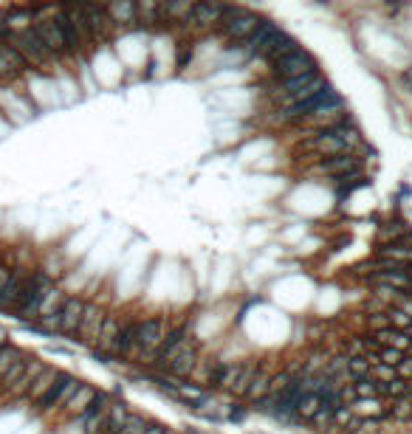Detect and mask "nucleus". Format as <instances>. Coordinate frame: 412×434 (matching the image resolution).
Segmentation results:
<instances>
[{"label":"nucleus","mask_w":412,"mask_h":434,"mask_svg":"<svg viewBox=\"0 0 412 434\" xmlns=\"http://www.w3.org/2000/svg\"><path fill=\"white\" fill-rule=\"evenodd\" d=\"M170 316H144L139 319V327H136V344H133V353H130V361L133 364H141V367H153L155 364V356L161 350L164 338L170 333Z\"/></svg>","instance_id":"f257e3e1"},{"label":"nucleus","mask_w":412,"mask_h":434,"mask_svg":"<svg viewBox=\"0 0 412 434\" xmlns=\"http://www.w3.org/2000/svg\"><path fill=\"white\" fill-rule=\"evenodd\" d=\"M54 288V279L46 274V271H28L26 274V282H23V290H20V302H17V319L23 322H37V313H40V305H43L46 293Z\"/></svg>","instance_id":"f03ea898"},{"label":"nucleus","mask_w":412,"mask_h":434,"mask_svg":"<svg viewBox=\"0 0 412 434\" xmlns=\"http://www.w3.org/2000/svg\"><path fill=\"white\" fill-rule=\"evenodd\" d=\"M9 46H15L20 51V57L28 62V68H51L57 60L49 54V49L43 46V40L34 34V28H26V31H17L9 37Z\"/></svg>","instance_id":"7ed1b4c3"},{"label":"nucleus","mask_w":412,"mask_h":434,"mask_svg":"<svg viewBox=\"0 0 412 434\" xmlns=\"http://www.w3.org/2000/svg\"><path fill=\"white\" fill-rule=\"evenodd\" d=\"M34 34L43 40V46L49 49V54L60 62V60H71V51H68V46H65V37H62V28H60V23H57V17H54V9H46L43 15H40L37 20H34Z\"/></svg>","instance_id":"20e7f679"},{"label":"nucleus","mask_w":412,"mask_h":434,"mask_svg":"<svg viewBox=\"0 0 412 434\" xmlns=\"http://www.w3.org/2000/svg\"><path fill=\"white\" fill-rule=\"evenodd\" d=\"M79 383H82V381H79L76 375H71V372H60V378L54 381V386H51L49 392L34 403V412H37V415H54V412H62L65 403L71 401V395L79 389Z\"/></svg>","instance_id":"39448f33"},{"label":"nucleus","mask_w":412,"mask_h":434,"mask_svg":"<svg viewBox=\"0 0 412 434\" xmlns=\"http://www.w3.org/2000/svg\"><path fill=\"white\" fill-rule=\"evenodd\" d=\"M314 71H322L316 57L308 51V49H300L294 51L291 57H285L280 62L271 65V76L274 82H285V79H297V76H305V73H314Z\"/></svg>","instance_id":"423d86ee"},{"label":"nucleus","mask_w":412,"mask_h":434,"mask_svg":"<svg viewBox=\"0 0 412 434\" xmlns=\"http://www.w3.org/2000/svg\"><path fill=\"white\" fill-rule=\"evenodd\" d=\"M108 305L99 299H88L85 305V313H82V322H79V330H76V341L85 344L88 350H94L96 347V338H99V330H102V322L108 316Z\"/></svg>","instance_id":"0eeeda50"},{"label":"nucleus","mask_w":412,"mask_h":434,"mask_svg":"<svg viewBox=\"0 0 412 434\" xmlns=\"http://www.w3.org/2000/svg\"><path fill=\"white\" fill-rule=\"evenodd\" d=\"M189 324H173L170 327V333H167V338H164V344H161V350H158V356H155V370L158 372H167L170 370V364L184 353V347L189 344Z\"/></svg>","instance_id":"6e6552de"},{"label":"nucleus","mask_w":412,"mask_h":434,"mask_svg":"<svg viewBox=\"0 0 412 434\" xmlns=\"http://www.w3.org/2000/svg\"><path fill=\"white\" fill-rule=\"evenodd\" d=\"M85 305L88 299L82 293H68L62 308L57 313V336H65V338H76V330H79V322H82V313H85Z\"/></svg>","instance_id":"1a4fd4ad"},{"label":"nucleus","mask_w":412,"mask_h":434,"mask_svg":"<svg viewBox=\"0 0 412 434\" xmlns=\"http://www.w3.org/2000/svg\"><path fill=\"white\" fill-rule=\"evenodd\" d=\"M359 169H364L359 155H334V158L316 161L311 166V175H319V178H327V181H339V178L350 175V172H359Z\"/></svg>","instance_id":"9d476101"},{"label":"nucleus","mask_w":412,"mask_h":434,"mask_svg":"<svg viewBox=\"0 0 412 434\" xmlns=\"http://www.w3.org/2000/svg\"><path fill=\"white\" fill-rule=\"evenodd\" d=\"M226 12V3H218V0H200V3H192V17H189V31H218L221 17Z\"/></svg>","instance_id":"9b49d317"},{"label":"nucleus","mask_w":412,"mask_h":434,"mask_svg":"<svg viewBox=\"0 0 412 434\" xmlns=\"http://www.w3.org/2000/svg\"><path fill=\"white\" fill-rule=\"evenodd\" d=\"M82 15H85V23H88V31H91V40L94 42H108L113 37V23L108 17V9L102 3H82Z\"/></svg>","instance_id":"f8f14e48"},{"label":"nucleus","mask_w":412,"mask_h":434,"mask_svg":"<svg viewBox=\"0 0 412 434\" xmlns=\"http://www.w3.org/2000/svg\"><path fill=\"white\" fill-rule=\"evenodd\" d=\"M121 319H125V316H121L119 311H108V316L102 322V330H99V338H96V347H94V356L96 358H102V361L113 358V344L119 338Z\"/></svg>","instance_id":"ddd939ff"},{"label":"nucleus","mask_w":412,"mask_h":434,"mask_svg":"<svg viewBox=\"0 0 412 434\" xmlns=\"http://www.w3.org/2000/svg\"><path fill=\"white\" fill-rule=\"evenodd\" d=\"M302 46H300V40L294 37V34H288L285 28H280L266 46H263V51L257 54V57H263V60H268L271 65L274 62H280V60H285V57H291L294 51H300Z\"/></svg>","instance_id":"4468645a"},{"label":"nucleus","mask_w":412,"mask_h":434,"mask_svg":"<svg viewBox=\"0 0 412 434\" xmlns=\"http://www.w3.org/2000/svg\"><path fill=\"white\" fill-rule=\"evenodd\" d=\"M198 361H200V344H198V338H189V344L184 347V353L170 364L167 372H161V375H167L173 381H189L195 367H198Z\"/></svg>","instance_id":"2eb2a0df"},{"label":"nucleus","mask_w":412,"mask_h":434,"mask_svg":"<svg viewBox=\"0 0 412 434\" xmlns=\"http://www.w3.org/2000/svg\"><path fill=\"white\" fill-rule=\"evenodd\" d=\"M110 395L108 392H99L96 401L91 403V409L79 417L82 423V434H102L105 431V420H108V409H110Z\"/></svg>","instance_id":"dca6fc26"},{"label":"nucleus","mask_w":412,"mask_h":434,"mask_svg":"<svg viewBox=\"0 0 412 434\" xmlns=\"http://www.w3.org/2000/svg\"><path fill=\"white\" fill-rule=\"evenodd\" d=\"M96 395H99V389L82 381V383H79V389H76V392L71 395V401L65 403V409H62V417H68V420H79L82 415H85V412L91 409V403L96 401Z\"/></svg>","instance_id":"f3484780"},{"label":"nucleus","mask_w":412,"mask_h":434,"mask_svg":"<svg viewBox=\"0 0 412 434\" xmlns=\"http://www.w3.org/2000/svg\"><path fill=\"white\" fill-rule=\"evenodd\" d=\"M136 327H139V316L128 313L125 319H121V330H119V338H116V344H113V358L130 361L133 344H136Z\"/></svg>","instance_id":"a211bd4d"},{"label":"nucleus","mask_w":412,"mask_h":434,"mask_svg":"<svg viewBox=\"0 0 412 434\" xmlns=\"http://www.w3.org/2000/svg\"><path fill=\"white\" fill-rule=\"evenodd\" d=\"M260 367H263V361H257V358H246V361H243V370H240V375H237V381H234V386L229 389L226 395H229L232 401H246V392L252 389V383H255Z\"/></svg>","instance_id":"6ab92c4d"},{"label":"nucleus","mask_w":412,"mask_h":434,"mask_svg":"<svg viewBox=\"0 0 412 434\" xmlns=\"http://www.w3.org/2000/svg\"><path fill=\"white\" fill-rule=\"evenodd\" d=\"M277 31H280V23H274L271 17H263V20H260V26L255 28V34H252L249 40H246L240 49L246 51V57H257V54L263 51V46H266V42H268Z\"/></svg>","instance_id":"aec40b11"},{"label":"nucleus","mask_w":412,"mask_h":434,"mask_svg":"<svg viewBox=\"0 0 412 434\" xmlns=\"http://www.w3.org/2000/svg\"><path fill=\"white\" fill-rule=\"evenodd\" d=\"M108 17L113 23V28L119 31H130V28H139L136 26V3H130V0H121V3H108Z\"/></svg>","instance_id":"412c9836"},{"label":"nucleus","mask_w":412,"mask_h":434,"mask_svg":"<svg viewBox=\"0 0 412 434\" xmlns=\"http://www.w3.org/2000/svg\"><path fill=\"white\" fill-rule=\"evenodd\" d=\"M136 26L139 28H161L164 26V3L158 0H141L136 3Z\"/></svg>","instance_id":"4be33fe9"},{"label":"nucleus","mask_w":412,"mask_h":434,"mask_svg":"<svg viewBox=\"0 0 412 434\" xmlns=\"http://www.w3.org/2000/svg\"><path fill=\"white\" fill-rule=\"evenodd\" d=\"M189 17H192V0H170V3H164V26H178L189 31Z\"/></svg>","instance_id":"5701e85b"},{"label":"nucleus","mask_w":412,"mask_h":434,"mask_svg":"<svg viewBox=\"0 0 412 434\" xmlns=\"http://www.w3.org/2000/svg\"><path fill=\"white\" fill-rule=\"evenodd\" d=\"M370 285H384L401 293H412V274H398V271H373V277L367 279Z\"/></svg>","instance_id":"b1692460"},{"label":"nucleus","mask_w":412,"mask_h":434,"mask_svg":"<svg viewBox=\"0 0 412 434\" xmlns=\"http://www.w3.org/2000/svg\"><path fill=\"white\" fill-rule=\"evenodd\" d=\"M60 372H62V370H57V367H49V364H46V370H43V372H40V375L34 378L31 389H28V392H26V401H28V403L34 406V403H37L40 398H43V395L49 392V389H51V386H54V381L60 378Z\"/></svg>","instance_id":"393cba45"},{"label":"nucleus","mask_w":412,"mask_h":434,"mask_svg":"<svg viewBox=\"0 0 412 434\" xmlns=\"http://www.w3.org/2000/svg\"><path fill=\"white\" fill-rule=\"evenodd\" d=\"M331 358V353L325 350V347H314V350L302 358V372L300 378H316V375H325V364Z\"/></svg>","instance_id":"a878e982"},{"label":"nucleus","mask_w":412,"mask_h":434,"mask_svg":"<svg viewBox=\"0 0 412 434\" xmlns=\"http://www.w3.org/2000/svg\"><path fill=\"white\" fill-rule=\"evenodd\" d=\"M128 417H130V406H128L125 401L113 398V401H110V409H108V420H105V431H102V434H119Z\"/></svg>","instance_id":"bb28decb"},{"label":"nucleus","mask_w":412,"mask_h":434,"mask_svg":"<svg viewBox=\"0 0 412 434\" xmlns=\"http://www.w3.org/2000/svg\"><path fill=\"white\" fill-rule=\"evenodd\" d=\"M46 370V364L43 361H40V358H31L28 356V367H26V372L20 375V381H17V386L12 389V398L9 401H17V398H26V392H28V389H31V383H34V378L40 375V372H43Z\"/></svg>","instance_id":"cd10ccee"},{"label":"nucleus","mask_w":412,"mask_h":434,"mask_svg":"<svg viewBox=\"0 0 412 434\" xmlns=\"http://www.w3.org/2000/svg\"><path fill=\"white\" fill-rule=\"evenodd\" d=\"M376 259H390V263H398V266H409L412 268V248H406L401 243L376 245Z\"/></svg>","instance_id":"c85d7f7f"},{"label":"nucleus","mask_w":412,"mask_h":434,"mask_svg":"<svg viewBox=\"0 0 412 434\" xmlns=\"http://www.w3.org/2000/svg\"><path fill=\"white\" fill-rule=\"evenodd\" d=\"M271 375L274 372H268L266 370V361H263V367H260V372H257V378H255V383H252V389L246 392V403H257V401H263V398H268V386H271Z\"/></svg>","instance_id":"c756f323"},{"label":"nucleus","mask_w":412,"mask_h":434,"mask_svg":"<svg viewBox=\"0 0 412 434\" xmlns=\"http://www.w3.org/2000/svg\"><path fill=\"white\" fill-rule=\"evenodd\" d=\"M26 367H28V356H23L20 361H15L12 364V370L3 375V378H0V398H12V389L17 386V381H20V375L26 372Z\"/></svg>","instance_id":"7c9ffc66"},{"label":"nucleus","mask_w":412,"mask_h":434,"mask_svg":"<svg viewBox=\"0 0 412 434\" xmlns=\"http://www.w3.org/2000/svg\"><path fill=\"white\" fill-rule=\"evenodd\" d=\"M409 232V226L404 220H387L384 226H379V245H390V243H398L404 234Z\"/></svg>","instance_id":"2f4dec72"},{"label":"nucleus","mask_w":412,"mask_h":434,"mask_svg":"<svg viewBox=\"0 0 412 434\" xmlns=\"http://www.w3.org/2000/svg\"><path fill=\"white\" fill-rule=\"evenodd\" d=\"M376 364V356H364V358H347V375L350 381H364L370 378V370Z\"/></svg>","instance_id":"473e14b6"},{"label":"nucleus","mask_w":412,"mask_h":434,"mask_svg":"<svg viewBox=\"0 0 412 434\" xmlns=\"http://www.w3.org/2000/svg\"><path fill=\"white\" fill-rule=\"evenodd\" d=\"M23 356H26V353L20 350V347H15V344H9V341L0 344V378H3V375L12 370V364L20 361Z\"/></svg>","instance_id":"72a5a7b5"},{"label":"nucleus","mask_w":412,"mask_h":434,"mask_svg":"<svg viewBox=\"0 0 412 434\" xmlns=\"http://www.w3.org/2000/svg\"><path fill=\"white\" fill-rule=\"evenodd\" d=\"M319 406H322V398L319 395H302L300 403H297V420L300 423H308L319 412Z\"/></svg>","instance_id":"f704fd0d"},{"label":"nucleus","mask_w":412,"mask_h":434,"mask_svg":"<svg viewBox=\"0 0 412 434\" xmlns=\"http://www.w3.org/2000/svg\"><path fill=\"white\" fill-rule=\"evenodd\" d=\"M387 417H393L395 423H412V398H398L390 403Z\"/></svg>","instance_id":"c9c22d12"},{"label":"nucleus","mask_w":412,"mask_h":434,"mask_svg":"<svg viewBox=\"0 0 412 434\" xmlns=\"http://www.w3.org/2000/svg\"><path fill=\"white\" fill-rule=\"evenodd\" d=\"M353 401H367V398H379V383L373 378H364V381H353Z\"/></svg>","instance_id":"e433bc0d"},{"label":"nucleus","mask_w":412,"mask_h":434,"mask_svg":"<svg viewBox=\"0 0 412 434\" xmlns=\"http://www.w3.org/2000/svg\"><path fill=\"white\" fill-rule=\"evenodd\" d=\"M240 370H243V361H226L218 392H229V389L234 386V381H237V375H240Z\"/></svg>","instance_id":"4c0bfd02"},{"label":"nucleus","mask_w":412,"mask_h":434,"mask_svg":"<svg viewBox=\"0 0 412 434\" xmlns=\"http://www.w3.org/2000/svg\"><path fill=\"white\" fill-rule=\"evenodd\" d=\"M147 417L144 415H139V412H130V417L125 420V426H121V431L119 434H144V428H147Z\"/></svg>","instance_id":"58836bf2"},{"label":"nucleus","mask_w":412,"mask_h":434,"mask_svg":"<svg viewBox=\"0 0 412 434\" xmlns=\"http://www.w3.org/2000/svg\"><path fill=\"white\" fill-rule=\"evenodd\" d=\"M370 378H373L376 383H390L398 378V372L393 367H384V364H373V370H370Z\"/></svg>","instance_id":"ea45409f"},{"label":"nucleus","mask_w":412,"mask_h":434,"mask_svg":"<svg viewBox=\"0 0 412 434\" xmlns=\"http://www.w3.org/2000/svg\"><path fill=\"white\" fill-rule=\"evenodd\" d=\"M350 420H353V409H350V406H339V409L334 412V423H331V428H339V434H342V428H345Z\"/></svg>","instance_id":"a19ab883"},{"label":"nucleus","mask_w":412,"mask_h":434,"mask_svg":"<svg viewBox=\"0 0 412 434\" xmlns=\"http://www.w3.org/2000/svg\"><path fill=\"white\" fill-rule=\"evenodd\" d=\"M390 308H395V311H401V313H406V316L412 319V293H401Z\"/></svg>","instance_id":"79ce46f5"},{"label":"nucleus","mask_w":412,"mask_h":434,"mask_svg":"<svg viewBox=\"0 0 412 434\" xmlns=\"http://www.w3.org/2000/svg\"><path fill=\"white\" fill-rule=\"evenodd\" d=\"M17 76V71L12 68V62L6 60V54H3V49H0V79H15Z\"/></svg>","instance_id":"37998d69"},{"label":"nucleus","mask_w":412,"mask_h":434,"mask_svg":"<svg viewBox=\"0 0 412 434\" xmlns=\"http://www.w3.org/2000/svg\"><path fill=\"white\" fill-rule=\"evenodd\" d=\"M395 372L401 381H412V356H404V361L395 367Z\"/></svg>","instance_id":"c03bdc74"},{"label":"nucleus","mask_w":412,"mask_h":434,"mask_svg":"<svg viewBox=\"0 0 412 434\" xmlns=\"http://www.w3.org/2000/svg\"><path fill=\"white\" fill-rule=\"evenodd\" d=\"M12 277H15V268H9V266L0 263V293L6 290V285L12 282Z\"/></svg>","instance_id":"a18cd8bd"},{"label":"nucleus","mask_w":412,"mask_h":434,"mask_svg":"<svg viewBox=\"0 0 412 434\" xmlns=\"http://www.w3.org/2000/svg\"><path fill=\"white\" fill-rule=\"evenodd\" d=\"M246 415H249V409H246L243 403H232V406H229V412H226V417H229V420H243Z\"/></svg>","instance_id":"49530a36"},{"label":"nucleus","mask_w":412,"mask_h":434,"mask_svg":"<svg viewBox=\"0 0 412 434\" xmlns=\"http://www.w3.org/2000/svg\"><path fill=\"white\" fill-rule=\"evenodd\" d=\"M361 431H364V420H361V417H356V415H353V420L342 428V434H361Z\"/></svg>","instance_id":"de8ad7c7"},{"label":"nucleus","mask_w":412,"mask_h":434,"mask_svg":"<svg viewBox=\"0 0 412 434\" xmlns=\"http://www.w3.org/2000/svg\"><path fill=\"white\" fill-rule=\"evenodd\" d=\"M144 434H170V428L164 426V423H158V420H150L147 428H144Z\"/></svg>","instance_id":"09e8293b"},{"label":"nucleus","mask_w":412,"mask_h":434,"mask_svg":"<svg viewBox=\"0 0 412 434\" xmlns=\"http://www.w3.org/2000/svg\"><path fill=\"white\" fill-rule=\"evenodd\" d=\"M404 82H406L409 88H412V71H404Z\"/></svg>","instance_id":"8fccbe9b"},{"label":"nucleus","mask_w":412,"mask_h":434,"mask_svg":"<svg viewBox=\"0 0 412 434\" xmlns=\"http://www.w3.org/2000/svg\"><path fill=\"white\" fill-rule=\"evenodd\" d=\"M406 336H409V338H412V324H409V327H406Z\"/></svg>","instance_id":"3c124183"}]
</instances>
